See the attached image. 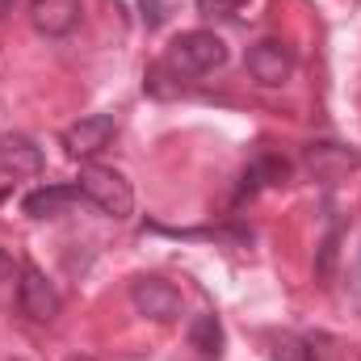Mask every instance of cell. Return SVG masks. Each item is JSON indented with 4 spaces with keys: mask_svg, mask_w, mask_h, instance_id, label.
Instances as JSON below:
<instances>
[{
    "mask_svg": "<svg viewBox=\"0 0 361 361\" xmlns=\"http://www.w3.org/2000/svg\"><path fill=\"white\" fill-rule=\"evenodd\" d=\"M68 361H85V357H68Z\"/></svg>",
    "mask_w": 361,
    "mask_h": 361,
    "instance_id": "18",
    "label": "cell"
},
{
    "mask_svg": "<svg viewBox=\"0 0 361 361\" xmlns=\"http://www.w3.org/2000/svg\"><path fill=\"white\" fill-rule=\"evenodd\" d=\"M143 17H147V25H160V21H164V13H160V0H143Z\"/></svg>",
    "mask_w": 361,
    "mask_h": 361,
    "instance_id": "15",
    "label": "cell"
},
{
    "mask_svg": "<svg viewBox=\"0 0 361 361\" xmlns=\"http://www.w3.org/2000/svg\"><path fill=\"white\" fill-rule=\"evenodd\" d=\"M17 307H21V315L34 319V324H55L59 311H63V298H59L55 281L42 269L21 265V273H17Z\"/></svg>",
    "mask_w": 361,
    "mask_h": 361,
    "instance_id": "3",
    "label": "cell"
},
{
    "mask_svg": "<svg viewBox=\"0 0 361 361\" xmlns=\"http://www.w3.org/2000/svg\"><path fill=\"white\" fill-rule=\"evenodd\" d=\"M197 8L206 17H235L240 13V0H197Z\"/></svg>",
    "mask_w": 361,
    "mask_h": 361,
    "instance_id": "13",
    "label": "cell"
},
{
    "mask_svg": "<svg viewBox=\"0 0 361 361\" xmlns=\"http://www.w3.org/2000/svg\"><path fill=\"white\" fill-rule=\"evenodd\" d=\"M349 294H353V307L361 311V257H357V265H353V277H349Z\"/></svg>",
    "mask_w": 361,
    "mask_h": 361,
    "instance_id": "14",
    "label": "cell"
},
{
    "mask_svg": "<svg viewBox=\"0 0 361 361\" xmlns=\"http://www.w3.org/2000/svg\"><path fill=\"white\" fill-rule=\"evenodd\" d=\"M8 273H13V257H8V252H0V281H4Z\"/></svg>",
    "mask_w": 361,
    "mask_h": 361,
    "instance_id": "16",
    "label": "cell"
},
{
    "mask_svg": "<svg viewBox=\"0 0 361 361\" xmlns=\"http://www.w3.org/2000/svg\"><path fill=\"white\" fill-rule=\"evenodd\" d=\"M164 63L177 76H210V72H219L227 63V42L214 30H185L169 42Z\"/></svg>",
    "mask_w": 361,
    "mask_h": 361,
    "instance_id": "1",
    "label": "cell"
},
{
    "mask_svg": "<svg viewBox=\"0 0 361 361\" xmlns=\"http://www.w3.org/2000/svg\"><path fill=\"white\" fill-rule=\"evenodd\" d=\"M302 164H307L311 177L341 180V177H349V173L361 164V156L353 152V147H345V143H311V147L302 152Z\"/></svg>",
    "mask_w": 361,
    "mask_h": 361,
    "instance_id": "7",
    "label": "cell"
},
{
    "mask_svg": "<svg viewBox=\"0 0 361 361\" xmlns=\"http://www.w3.org/2000/svg\"><path fill=\"white\" fill-rule=\"evenodd\" d=\"M72 202H80V189H76V185H42V189H30V193L21 197V210H25L30 219H55V214H63Z\"/></svg>",
    "mask_w": 361,
    "mask_h": 361,
    "instance_id": "10",
    "label": "cell"
},
{
    "mask_svg": "<svg viewBox=\"0 0 361 361\" xmlns=\"http://www.w3.org/2000/svg\"><path fill=\"white\" fill-rule=\"evenodd\" d=\"M189 341H193L197 353L219 357V353H223V328H219V319H214V315H197V319L189 324Z\"/></svg>",
    "mask_w": 361,
    "mask_h": 361,
    "instance_id": "11",
    "label": "cell"
},
{
    "mask_svg": "<svg viewBox=\"0 0 361 361\" xmlns=\"http://www.w3.org/2000/svg\"><path fill=\"white\" fill-rule=\"evenodd\" d=\"M248 76L261 89H281L294 76V47L281 42V38H261L248 51Z\"/></svg>",
    "mask_w": 361,
    "mask_h": 361,
    "instance_id": "6",
    "label": "cell"
},
{
    "mask_svg": "<svg viewBox=\"0 0 361 361\" xmlns=\"http://www.w3.org/2000/svg\"><path fill=\"white\" fill-rule=\"evenodd\" d=\"M8 8H13V0H0V17H4V13H8Z\"/></svg>",
    "mask_w": 361,
    "mask_h": 361,
    "instance_id": "17",
    "label": "cell"
},
{
    "mask_svg": "<svg viewBox=\"0 0 361 361\" xmlns=\"http://www.w3.org/2000/svg\"><path fill=\"white\" fill-rule=\"evenodd\" d=\"M80 0H34L30 4V21L42 38H68L80 25Z\"/></svg>",
    "mask_w": 361,
    "mask_h": 361,
    "instance_id": "8",
    "label": "cell"
},
{
    "mask_svg": "<svg viewBox=\"0 0 361 361\" xmlns=\"http://www.w3.org/2000/svg\"><path fill=\"white\" fill-rule=\"evenodd\" d=\"M0 169L8 177H38L42 173V147L25 135H0Z\"/></svg>",
    "mask_w": 361,
    "mask_h": 361,
    "instance_id": "9",
    "label": "cell"
},
{
    "mask_svg": "<svg viewBox=\"0 0 361 361\" xmlns=\"http://www.w3.org/2000/svg\"><path fill=\"white\" fill-rule=\"evenodd\" d=\"M76 189H80V197L92 202L101 214H109V219H130V210H135V189H130V180L122 177L118 169H109V164H80V180H76Z\"/></svg>",
    "mask_w": 361,
    "mask_h": 361,
    "instance_id": "2",
    "label": "cell"
},
{
    "mask_svg": "<svg viewBox=\"0 0 361 361\" xmlns=\"http://www.w3.org/2000/svg\"><path fill=\"white\" fill-rule=\"evenodd\" d=\"M269 357L273 361H315V357H311V345H307V341H298V336H290V332L273 336Z\"/></svg>",
    "mask_w": 361,
    "mask_h": 361,
    "instance_id": "12",
    "label": "cell"
},
{
    "mask_svg": "<svg viewBox=\"0 0 361 361\" xmlns=\"http://www.w3.org/2000/svg\"><path fill=\"white\" fill-rule=\"evenodd\" d=\"M130 302L152 324H173V319H180V290L173 281H164V277H135L130 281Z\"/></svg>",
    "mask_w": 361,
    "mask_h": 361,
    "instance_id": "5",
    "label": "cell"
},
{
    "mask_svg": "<svg viewBox=\"0 0 361 361\" xmlns=\"http://www.w3.org/2000/svg\"><path fill=\"white\" fill-rule=\"evenodd\" d=\"M114 135H118V118L114 114H89V118H80V122H72L63 130V152L72 160L89 164L92 156H101L114 143Z\"/></svg>",
    "mask_w": 361,
    "mask_h": 361,
    "instance_id": "4",
    "label": "cell"
}]
</instances>
